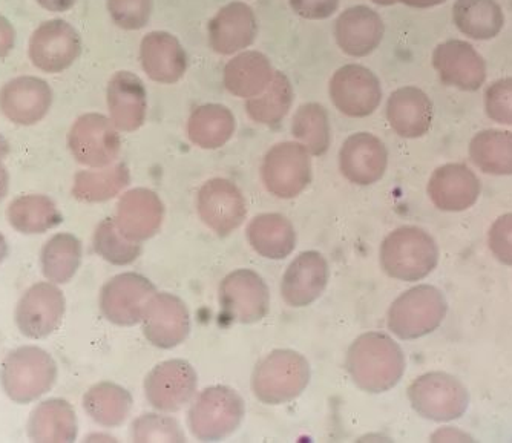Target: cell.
Returning a JSON list of instances; mask_svg holds the SVG:
<instances>
[{"label": "cell", "instance_id": "6da1fadb", "mask_svg": "<svg viewBox=\"0 0 512 443\" xmlns=\"http://www.w3.org/2000/svg\"><path fill=\"white\" fill-rule=\"evenodd\" d=\"M345 368L353 384L370 394L393 390L404 378L407 358L388 333L367 332L348 348Z\"/></svg>", "mask_w": 512, "mask_h": 443}, {"label": "cell", "instance_id": "7a4b0ae2", "mask_svg": "<svg viewBox=\"0 0 512 443\" xmlns=\"http://www.w3.org/2000/svg\"><path fill=\"white\" fill-rule=\"evenodd\" d=\"M440 250L427 230L402 226L388 233L379 250L382 270L390 278L416 283L427 278L439 264Z\"/></svg>", "mask_w": 512, "mask_h": 443}, {"label": "cell", "instance_id": "3957f363", "mask_svg": "<svg viewBox=\"0 0 512 443\" xmlns=\"http://www.w3.org/2000/svg\"><path fill=\"white\" fill-rule=\"evenodd\" d=\"M312 379L309 361L290 348H278L264 356L252 371L250 387L258 401L266 405H284L295 401Z\"/></svg>", "mask_w": 512, "mask_h": 443}, {"label": "cell", "instance_id": "277c9868", "mask_svg": "<svg viewBox=\"0 0 512 443\" xmlns=\"http://www.w3.org/2000/svg\"><path fill=\"white\" fill-rule=\"evenodd\" d=\"M59 368L50 353L36 345H25L8 353L0 370V382L8 399L31 404L56 384Z\"/></svg>", "mask_w": 512, "mask_h": 443}, {"label": "cell", "instance_id": "5b68a950", "mask_svg": "<svg viewBox=\"0 0 512 443\" xmlns=\"http://www.w3.org/2000/svg\"><path fill=\"white\" fill-rule=\"evenodd\" d=\"M447 313L448 301L442 290L430 284H419L391 302L387 327L396 338L414 341L436 332Z\"/></svg>", "mask_w": 512, "mask_h": 443}, {"label": "cell", "instance_id": "8992f818", "mask_svg": "<svg viewBox=\"0 0 512 443\" xmlns=\"http://www.w3.org/2000/svg\"><path fill=\"white\" fill-rule=\"evenodd\" d=\"M246 416L238 391L212 385L197 393L188 411V428L200 442H220L237 433Z\"/></svg>", "mask_w": 512, "mask_h": 443}, {"label": "cell", "instance_id": "52a82bcc", "mask_svg": "<svg viewBox=\"0 0 512 443\" xmlns=\"http://www.w3.org/2000/svg\"><path fill=\"white\" fill-rule=\"evenodd\" d=\"M411 408L422 419L445 424L460 419L470 407V393L456 376L445 371H430L408 387Z\"/></svg>", "mask_w": 512, "mask_h": 443}, {"label": "cell", "instance_id": "ba28073f", "mask_svg": "<svg viewBox=\"0 0 512 443\" xmlns=\"http://www.w3.org/2000/svg\"><path fill=\"white\" fill-rule=\"evenodd\" d=\"M261 178L264 188L276 198L299 197L312 183L310 152L299 142L278 143L264 157Z\"/></svg>", "mask_w": 512, "mask_h": 443}, {"label": "cell", "instance_id": "9c48e42d", "mask_svg": "<svg viewBox=\"0 0 512 443\" xmlns=\"http://www.w3.org/2000/svg\"><path fill=\"white\" fill-rule=\"evenodd\" d=\"M218 301L221 312L229 321L256 324L269 315V286L255 270L237 269L221 281Z\"/></svg>", "mask_w": 512, "mask_h": 443}, {"label": "cell", "instance_id": "30bf717a", "mask_svg": "<svg viewBox=\"0 0 512 443\" xmlns=\"http://www.w3.org/2000/svg\"><path fill=\"white\" fill-rule=\"evenodd\" d=\"M146 401L161 413H178L198 393V375L191 362L169 359L155 365L143 382Z\"/></svg>", "mask_w": 512, "mask_h": 443}, {"label": "cell", "instance_id": "8fae6325", "mask_svg": "<svg viewBox=\"0 0 512 443\" xmlns=\"http://www.w3.org/2000/svg\"><path fill=\"white\" fill-rule=\"evenodd\" d=\"M111 119L102 114L82 115L68 134V148L88 168H105L119 158L122 138Z\"/></svg>", "mask_w": 512, "mask_h": 443}, {"label": "cell", "instance_id": "7c38bea8", "mask_svg": "<svg viewBox=\"0 0 512 443\" xmlns=\"http://www.w3.org/2000/svg\"><path fill=\"white\" fill-rule=\"evenodd\" d=\"M157 293L151 279L140 273L115 275L100 290V310L112 324L132 327L142 322L149 299Z\"/></svg>", "mask_w": 512, "mask_h": 443}, {"label": "cell", "instance_id": "4fadbf2b", "mask_svg": "<svg viewBox=\"0 0 512 443\" xmlns=\"http://www.w3.org/2000/svg\"><path fill=\"white\" fill-rule=\"evenodd\" d=\"M66 312V299L57 284L51 281L31 286L17 302V329L30 339H45L53 335Z\"/></svg>", "mask_w": 512, "mask_h": 443}, {"label": "cell", "instance_id": "5bb4252c", "mask_svg": "<svg viewBox=\"0 0 512 443\" xmlns=\"http://www.w3.org/2000/svg\"><path fill=\"white\" fill-rule=\"evenodd\" d=\"M197 211L200 220L215 235L221 238L229 237L246 221V198L232 181L226 178H212L198 191Z\"/></svg>", "mask_w": 512, "mask_h": 443}, {"label": "cell", "instance_id": "9a60e30c", "mask_svg": "<svg viewBox=\"0 0 512 443\" xmlns=\"http://www.w3.org/2000/svg\"><path fill=\"white\" fill-rule=\"evenodd\" d=\"M140 324L149 344L161 350H172L189 338L191 313L180 296L157 292L149 299Z\"/></svg>", "mask_w": 512, "mask_h": 443}, {"label": "cell", "instance_id": "2e32d148", "mask_svg": "<svg viewBox=\"0 0 512 443\" xmlns=\"http://www.w3.org/2000/svg\"><path fill=\"white\" fill-rule=\"evenodd\" d=\"M82 53V39L71 23L54 19L43 22L30 39L31 62L48 74L63 73Z\"/></svg>", "mask_w": 512, "mask_h": 443}, {"label": "cell", "instance_id": "e0dca14e", "mask_svg": "<svg viewBox=\"0 0 512 443\" xmlns=\"http://www.w3.org/2000/svg\"><path fill=\"white\" fill-rule=\"evenodd\" d=\"M333 105L352 119H364L381 105V82L362 65H345L330 80Z\"/></svg>", "mask_w": 512, "mask_h": 443}, {"label": "cell", "instance_id": "ac0fdd59", "mask_svg": "<svg viewBox=\"0 0 512 443\" xmlns=\"http://www.w3.org/2000/svg\"><path fill=\"white\" fill-rule=\"evenodd\" d=\"M330 281V266L322 253L307 250L289 264L281 279V296L293 309L312 306Z\"/></svg>", "mask_w": 512, "mask_h": 443}, {"label": "cell", "instance_id": "d6986e66", "mask_svg": "<svg viewBox=\"0 0 512 443\" xmlns=\"http://www.w3.org/2000/svg\"><path fill=\"white\" fill-rule=\"evenodd\" d=\"M387 166V146L370 132L350 135L339 151V171L356 186L378 183L384 177Z\"/></svg>", "mask_w": 512, "mask_h": 443}, {"label": "cell", "instance_id": "ffe728a7", "mask_svg": "<svg viewBox=\"0 0 512 443\" xmlns=\"http://www.w3.org/2000/svg\"><path fill=\"white\" fill-rule=\"evenodd\" d=\"M51 105L53 89L39 77H17L0 91V111L16 125H37L48 115Z\"/></svg>", "mask_w": 512, "mask_h": 443}, {"label": "cell", "instance_id": "44dd1931", "mask_svg": "<svg viewBox=\"0 0 512 443\" xmlns=\"http://www.w3.org/2000/svg\"><path fill=\"white\" fill-rule=\"evenodd\" d=\"M433 66L445 85L460 91H477L486 80L485 60L463 40L440 43L433 53Z\"/></svg>", "mask_w": 512, "mask_h": 443}, {"label": "cell", "instance_id": "7402d4cb", "mask_svg": "<svg viewBox=\"0 0 512 443\" xmlns=\"http://www.w3.org/2000/svg\"><path fill=\"white\" fill-rule=\"evenodd\" d=\"M427 192L439 211L463 212L477 203L482 184L468 166L448 163L431 174Z\"/></svg>", "mask_w": 512, "mask_h": 443}, {"label": "cell", "instance_id": "603a6c76", "mask_svg": "<svg viewBox=\"0 0 512 443\" xmlns=\"http://www.w3.org/2000/svg\"><path fill=\"white\" fill-rule=\"evenodd\" d=\"M165 212L158 194L151 189L135 188L120 198L114 220L129 240L143 243L160 232Z\"/></svg>", "mask_w": 512, "mask_h": 443}, {"label": "cell", "instance_id": "cb8c5ba5", "mask_svg": "<svg viewBox=\"0 0 512 443\" xmlns=\"http://www.w3.org/2000/svg\"><path fill=\"white\" fill-rule=\"evenodd\" d=\"M109 119L122 132L142 128L148 112V92L140 77L129 71L115 73L106 91Z\"/></svg>", "mask_w": 512, "mask_h": 443}, {"label": "cell", "instance_id": "d4e9b609", "mask_svg": "<svg viewBox=\"0 0 512 443\" xmlns=\"http://www.w3.org/2000/svg\"><path fill=\"white\" fill-rule=\"evenodd\" d=\"M258 33L255 13L244 2H232L221 8L209 22V43L221 56L243 51L252 45Z\"/></svg>", "mask_w": 512, "mask_h": 443}, {"label": "cell", "instance_id": "484cf974", "mask_svg": "<svg viewBox=\"0 0 512 443\" xmlns=\"http://www.w3.org/2000/svg\"><path fill=\"white\" fill-rule=\"evenodd\" d=\"M140 60L149 79L163 85L183 79L188 68V56L180 40L165 31H154L142 40Z\"/></svg>", "mask_w": 512, "mask_h": 443}, {"label": "cell", "instance_id": "4316f807", "mask_svg": "<svg viewBox=\"0 0 512 443\" xmlns=\"http://www.w3.org/2000/svg\"><path fill=\"white\" fill-rule=\"evenodd\" d=\"M384 22L371 8H348L336 20L335 37L339 48L352 57H365L381 45Z\"/></svg>", "mask_w": 512, "mask_h": 443}, {"label": "cell", "instance_id": "83f0119b", "mask_svg": "<svg viewBox=\"0 0 512 443\" xmlns=\"http://www.w3.org/2000/svg\"><path fill=\"white\" fill-rule=\"evenodd\" d=\"M433 102L422 89L405 86L396 89L387 102L391 129L404 138H421L433 125Z\"/></svg>", "mask_w": 512, "mask_h": 443}, {"label": "cell", "instance_id": "f1b7e54d", "mask_svg": "<svg viewBox=\"0 0 512 443\" xmlns=\"http://www.w3.org/2000/svg\"><path fill=\"white\" fill-rule=\"evenodd\" d=\"M27 431L33 442H74L79 434L76 410L65 399L40 402L31 411Z\"/></svg>", "mask_w": 512, "mask_h": 443}, {"label": "cell", "instance_id": "f546056e", "mask_svg": "<svg viewBox=\"0 0 512 443\" xmlns=\"http://www.w3.org/2000/svg\"><path fill=\"white\" fill-rule=\"evenodd\" d=\"M247 241L266 260H286L296 247V230L292 221L281 214L256 215L246 229Z\"/></svg>", "mask_w": 512, "mask_h": 443}, {"label": "cell", "instance_id": "4dcf8cb0", "mask_svg": "<svg viewBox=\"0 0 512 443\" xmlns=\"http://www.w3.org/2000/svg\"><path fill=\"white\" fill-rule=\"evenodd\" d=\"M134 399L122 385L103 381L92 385L83 396V410L103 428L122 427L131 416Z\"/></svg>", "mask_w": 512, "mask_h": 443}, {"label": "cell", "instance_id": "1f68e13d", "mask_svg": "<svg viewBox=\"0 0 512 443\" xmlns=\"http://www.w3.org/2000/svg\"><path fill=\"white\" fill-rule=\"evenodd\" d=\"M272 63L258 51H246L230 60L224 68V86L241 99L258 96L272 80Z\"/></svg>", "mask_w": 512, "mask_h": 443}, {"label": "cell", "instance_id": "d6a6232c", "mask_svg": "<svg viewBox=\"0 0 512 443\" xmlns=\"http://www.w3.org/2000/svg\"><path fill=\"white\" fill-rule=\"evenodd\" d=\"M237 120L227 106L207 103L192 111L188 120V137L201 149H220L234 137Z\"/></svg>", "mask_w": 512, "mask_h": 443}, {"label": "cell", "instance_id": "836d02e7", "mask_svg": "<svg viewBox=\"0 0 512 443\" xmlns=\"http://www.w3.org/2000/svg\"><path fill=\"white\" fill-rule=\"evenodd\" d=\"M131 183V172L125 163H112L105 168L77 172L73 195L82 203H105L125 191Z\"/></svg>", "mask_w": 512, "mask_h": 443}, {"label": "cell", "instance_id": "e575fe53", "mask_svg": "<svg viewBox=\"0 0 512 443\" xmlns=\"http://www.w3.org/2000/svg\"><path fill=\"white\" fill-rule=\"evenodd\" d=\"M82 258V241L76 235L68 232L56 233L46 241L40 252L43 276L57 286L69 283L79 272Z\"/></svg>", "mask_w": 512, "mask_h": 443}, {"label": "cell", "instance_id": "d590c367", "mask_svg": "<svg viewBox=\"0 0 512 443\" xmlns=\"http://www.w3.org/2000/svg\"><path fill=\"white\" fill-rule=\"evenodd\" d=\"M10 226L23 235H40L62 223V214L56 203L46 195L30 194L16 198L8 206Z\"/></svg>", "mask_w": 512, "mask_h": 443}, {"label": "cell", "instance_id": "8d00e7d4", "mask_svg": "<svg viewBox=\"0 0 512 443\" xmlns=\"http://www.w3.org/2000/svg\"><path fill=\"white\" fill-rule=\"evenodd\" d=\"M453 19L460 33L474 40L494 39L505 25L502 8L494 0H456Z\"/></svg>", "mask_w": 512, "mask_h": 443}, {"label": "cell", "instance_id": "74e56055", "mask_svg": "<svg viewBox=\"0 0 512 443\" xmlns=\"http://www.w3.org/2000/svg\"><path fill=\"white\" fill-rule=\"evenodd\" d=\"M470 158L483 174L512 175V132L500 129L477 132L470 143Z\"/></svg>", "mask_w": 512, "mask_h": 443}, {"label": "cell", "instance_id": "f35d334b", "mask_svg": "<svg viewBox=\"0 0 512 443\" xmlns=\"http://www.w3.org/2000/svg\"><path fill=\"white\" fill-rule=\"evenodd\" d=\"M292 103L293 88L289 77L275 71L267 88L258 96L247 99L246 111L253 122L275 126L286 119Z\"/></svg>", "mask_w": 512, "mask_h": 443}, {"label": "cell", "instance_id": "ab89813d", "mask_svg": "<svg viewBox=\"0 0 512 443\" xmlns=\"http://www.w3.org/2000/svg\"><path fill=\"white\" fill-rule=\"evenodd\" d=\"M292 134L310 155L321 157L329 151L332 143L329 112L321 103L299 106L293 115Z\"/></svg>", "mask_w": 512, "mask_h": 443}, {"label": "cell", "instance_id": "60d3db41", "mask_svg": "<svg viewBox=\"0 0 512 443\" xmlns=\"http://www.w3.org/2000/svg\"><path fill=\"white\" fill-rule=\"evenodd\" d=\"M94 250L112 266H129L142 255V243L129 240L119 229L114 218H106L94 232Z\"/></svg>", "mask_w": 512, "mask_h": 443}, {"label": "cell", "instance_id": "b9f144b4", "mask_svg": "<svg viewBox=\"0 0 512 443\" xmlns=\"http://www.w3.org/2000/svg\"><path fill=\"white\" fill-rule=\"evenodd\" d=\"M129 436L134 442H186L180 422L166 413H145L131 424Z\"/></svg>", "mask_w": 512, "mask_h": 443}, {"label": "cell", "instance_id": "7bdbcfd3", "mask_svg": "<svg viewBox=\"0 0 512 443\" xmlns=\"http://www.w3.org/2000/svg\"><path fill=\"white\" fill-rule=\"evenodd\" d=\"M109 16L123 30H142L151 19L154 0H108Z\"/></svg>", "mask_w": 512, "mask_h": 443}, {"label": "cell", "instance_id": "ee69618b", "mask_svg": "<svg viewBox=\"0 0 512 443\" xmlns=\"http://www.w3.org/2000/svg\"><path fill=\"white\" fill-rule=\"evenodd\" d=\"M485 112L493 122L512 126V77L497 80L486 89Z\"/></svg>", "mask_w": 512, "mask_h": 443}, {"label": "cell", "instance_id": "f6af8a7d", "mask_svg": "<svg viewBox=\"0 0 512 443\" xmlns=\"http://www.w3.org/2000/svg\"><path fill=\"white\" fill-rule=\"evenodd\" d=\"M488 247L500 264L512 267V214L502 215L491 224Z\"/></svg>", "mask_w": 512, "mask_h": 443}, {"label": "cell", "instance_id": "bcb514c9", "mask_svg": "<svg viewBox=\"0 0 512 443\" xmlns=\"http://www.w3.org/2000/svg\"><path fill=\"white\" fill-rule=\"evenodd\" d=\"M290 7L304 19L324 20L335 14L339 0H290Z\"/></svg>", "mask_w": 512, "mask_h": 443}, {"label": "cell", "instance_id": "7dc6e473", "mask_svg": "<svg viewBox=\"0 0 512 443\" xmlns=\"http://www.w3.org/2000/svg\"><path fill=\"white\" fill-rule=\"evenodd\" d=\"M16 43V30L7 17L0 14V59H4L13 51Z\"/></svg>", "mask_w": 512, "mask_h": 443}, {"label": "cell", "instance_id": "c3c4849f", "mask_svg": "<svg viewBox=\"0 0 512 443\" xmlns=\"http://www.w3.org/2000/svg\"><path fill=\"white\" fill-rule=\"evenodd\" d=\"M433 442H470L471 437L456 427H445L431 436Z\"/></svg>", "mask_w": 512, "mask_h": 443}, {"label": "cell", "instance_id": "681fc988", "mask_svg": "<svg viewBox=\"0 0 512 443\" xmlns=\"http://www.w3.org/2000/svg\"><path fill=\"white\" fill-rule=\"evenodd\" d=\"M36 2L51 13H65L76 5L77 0H36Z\"/></svg>", "mask_w": 512, "mask_h": 443}, {"label": "cell", "instance_id": "f907efd6", "mask_svg": "<svg viewBox=\"0 0 512 443\" xmlns=\"http://www.w3.org/2000/svg\"><path fill=\"white\" fill-rule=\"evenodd\" d=\"M398 2L413 8H431L444 4L447 0H398Z\"/></svg>", "mask_w": 512, "mask_h": 443}, {"label": "cell", "instance_id": "816d5d0a", "mask_svg": "<svg viewBox=\"0 0 512 443\" xmlns=\"http://www.w3.org/2000/svg\"><path fill=\"white\" fill-rule=\"evenodd\" d=\"M8 186H10V175H8L7 169L2 166L0 168V201L7 197Z\"/></svg>", "mask_w": 512, "mask_h": 443}, {"label": "cell", "instance_id": "f5cc1de1", "mask_svg": "<svg viewBox=\"0 0 512 443\" xmlns=\"http://www.w3.org/2000/svg\"><path fill=\"white\" fill-rule=\"evenodd\" d=\"M8 154H10V145H8L7 138L0 134V168Z\"/></svg>", "mask_w": 512, "mask_h": 443}, {"label": "cell", "instance_id": "db71d44e", "mask_svg": "<svg viewBox=\"0 0 512 443\" xmlns=\"http://www.w3.org/2000/svg\"><path fill=\"white\" fill-rule=\"evenodd\" d=\"M8 256V243L4 235L0 233V264L4 263L5 258Z\"/></svg>", "mask_w": 512, "mask_h": 443}, {"label": "cell", "instance_id": "11a10c76", "mask_svg": "<svg viewBox=\"0 0 512 443\" xmlns=\"http://www.w3.org/2000/svg\"><path fill=\"white\" fill-rule=\"evenodd\" d=\"M376 5H382V7H390V5L398 4V0H371Z\"/></svg>", "mask_w": 512, "mask_h": 443}]
</instances>
